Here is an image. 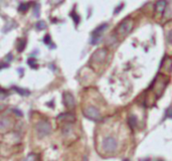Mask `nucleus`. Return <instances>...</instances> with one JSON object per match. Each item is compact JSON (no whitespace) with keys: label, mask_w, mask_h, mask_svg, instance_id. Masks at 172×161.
I'll use <instances>...</instances> for the list:
<instances>
[{"label":"nucleus","mask_w":172,"mask_h":161,"mask_svg":"<svg viewBox=\"0 0 172 161\" xmlns=\"http://www.w3.org/2000/svg\"><path fill=\"white\" fill-rule=\"evenodd\" d=\"M133 27H134V20L131 17H126L116 27V30H115L116 35H119L121 37H125V36H127L132 31Z\"/></svg>","instance_id":"1"},{"label":"nucleus","mask_w":172,"mask_h":161,"mask_svg":"<svg viewBox=\"0 0 172 161\" xmlns=\"http://www.w3.org/2000/svg\"><path fill=\"white\" fill-rule=\"evenodd\" d=\"M35 129L39 138H44L52 133V126L48 121H39L36 124Z\"/></svg>","instance_id":"2"},{"label":"nucleus","mask_w":172,"mask_h":161,"mask_svg":"<svg viewBox=\"0 0 172 161\" xmlns=\"http://www.w3.org/2000/svg\"><path fill=\"white\" fill-rule=\"evenodd\" d=\"M84 116H85L87 119L92 120V121L98 122L102 119L101 113H100L99 109H97L94 106H89L86 109H84Z\"/></svg>","instance_id":"3"},{"label":"nucleus","mask_w":172,"mask_h":161,"mask_svg":"<svg viewBox=\"0 0 172 161\" xmlns=\"http://www.w3.org/2000/svg\"><path fill=\"white\" fill-rule=\"evenodd\" d=\"M118 147L117 140L112 136H108L103 140V148L106 152H115Z\"/></svg>","instance_id":"4"},{"label":"nucleus","mask_w":172,"mask_h":161,"mask_svg":"<svg viewBox=\"0 0 172 161\" xmlns=\"http://www.w3.org/2000/svg\"><path fill=\"white\" fill-rule=\"evenodd\" d=\"M107 56H108V50L107 48H99V50H97L93 54V56H92V58H91V60H93L94 62L101 64V62H103L104 60H106Z\"/></svg>","instance_id":"5"},{"label":"nucleus","mask_w":172,"mask_h":161,"mask_svg":"<svg viewBox=\"0 0 172 161\" xmlns=\"http://www.w3.org/2000/svg\"><path fill=\"white\" fill-rule=\"evenodd\" d=\"M63 104L67 109H73L75 108V98L71 93H65L63 94Z\"/></svg>","instance_id":"6"},{"label":"nucleus","mask_w":172,"mask_h":161,"mask_svg":"<svg viewBox=\"0 0 172 161\" xmlns=\"http://www.w3.org/2000/svg\"><path fill=\"white\" fill-rule=\"evenodd\" d=\"M167 7V1L166 0H158L155 3V12L158 14H162L165 11Z\"/></svg>","instance_id":"7"},{"label":"nucleus","mask_w":172,"mask_h":161,"mask_svg":"<svg viewBox=\"0 0 172 161\" xmlns=\"http://www.w3.org/2000/svg\"><path fill=\"white\" fill-rule=\"evenodd\" d=\"M57 119L61 121H69V122H73L75 120V117L71 113H63L57 117Z\"/></svg>","instance_id":"8"},{"label":"nucleus","mask_w":172,"mask_h":161,"mask_svg":"<svg viewBox=\"0 0 172 161\" xmlns=\"http://www.w3.org/2000/svg\"><path fill=\"white\" fill-rule=\"evenodd\" d=\"M128 124L131 129H135L137 127V124H138V118H137V116L134 115V114H131L128 118Z\"/></svg>","instance_id":"9"},{"label":"nucleus","mask_w":172,"mask_h":161,"mask_svg":"<svg viewBox=\"0 0 172 161\" xmlns=\"http://www.w3.org/2000/svg\"><path fill=\"white\" fill-rule=\"evenodd\" d=\"M107 27H108V23L101 24V25H99L95 30H94L93 33H92V35H101L102 36L103 35V32L107 29Z\"/></svg>","instance_id":"10"},{"label":"nucleus","mask_w":172,"mask_h":161,"mask_svg":"<svg viewBox=\"0 0 172 161\" xmlns=\"http://www.w3.org/2000/svg\"><path fill=\"white\" fill-rule=\"evenodd\" d=\"M10 124V120L7 117H2L0 119V128L1 129H7Z\"/></svg>","instance_id":"11"},{"label":"nucleus","mask_w":172,"mask_h":161,"mask_svg":"<svg viewBox=\"0 0 172 161\" xmlns=\"http://www.w3.org/2000/svg\"><path fill=\"white\" fill-rule=\"evenodd\" d=\"M29 6H30V3H21L18 6V11H19L20 13H24V12H26L28 10Z\"/></svg>","instance_id":"12"},{"label":"nucleus","mask_w":172,"mask_h":161,"mask_svg":"<svg viewBox=\"0 0 172 161\" xmlns=\"http://www.w3.org/2000/svg\"><path fill=\"white\" fill-rule=\"evenodd\" d=\"M13 89H14V91H16L19 95H21V96H28L29 95V91H27V90L21 89V88H18V87H13Z\"/></svg>","instance_id":"13"},{"label":"nucleus","mask_w":172,"mask_h":161,"mask_svg":"<svg viewBox=\"0 0 172 161\" xmlns=\"http://www.w3.org/2000/svg\"><path fill=\"white\" fill-rule=\"evenodd\" d=\"M25 44H26V41L24 39H19L18 40V44H17V50L19 52H23L24 48H25Z\"/></svg>","instance_id":"14"},{"label":"nucleus","mask_w":172,"mask_h":161,"mask_svg":"<svg viewBox=\"0 0 172 161\" xmlns=\"http://www.w3.org/2000/svg\"><path fill=\"white\" fill-rule=\"evenodd\" d=\"M35 26L38 30H44L46 28V21H44V20H39V21L36 22Z\"/></svg>","instance_id":"15"},{"label":"nucleus","mask_w":172,"mask_h":161,"mask_svg":"<svg viewBox=\"0 0 172 161\" xmlns=\"http://www.w3.org/2000/svg\"><path fill=\"white\" fill-rule=\"evenodd\" d=\"M28 65H29V67H31L32 69H37V62H36V60L33 58H28Z\"/></svg>","instance_id":"16"},{"label":"nucleus","mask_w":172,"mask_h":161,"mask_svg":"<svg viewBox=\"0 0 172 161\" xmlns=\"http://www.w3.org/2000/svg\"><path fill=\"white\" fill-rule=\"evenodd\" d=\"M71 16L73 17V20L75 21V24H79V22H80V20H81V18H80V16L78 15V14L75 13V11L71 12Z\"/></svg>","instance_id":"17"},{"label":"nucleus","mask_w":172,"mask_h":161,"mask_svg":"<svg viewBox=\"0 0 172 161\" xmlns=\"http://www.w3.org/2000/svg\"><path fill=\"white\" fill-rule=\"evenodd\" d=\"M44 42L46 44V46H50V44H52V37H50V34H46V35L44 36Z\"/></svg>","instance_id":"18"},{"label":"nucleus","mask_w":172,"mask_h":161,"mask_svg":"<svg viewBox=\"0 0 172 161\" xmlns=\"http://www.w3.org/2000/svg\"><path fill=\"white\" fill-rule=\"evenodd\" d=\"M165 119L169 118V119H172V107H169L168 109L165 111V116H164Z\"/></svg>","instance_id":"19"},{"label":"nucleus","mask_w":172,"mask_h":161,"mask_svg":"<svg viewBox=\"0 0 172 161\" xmlns=\"http://www.w3.org/2000/svg\"><path fill=\"white\" fill-rule=\"evenodd\" d=\"M33 12H34V16H35V17H38V16H39V4H35Z\"/></svg>","instance_id":"20"},{"label":"nucleus","mask_w":172,"mask_h":161,"mask_svg":"<svg viewBox=\"0 0 172 161\" xmlns=\"http://www.w3.org/2000/svg\"><path fill=\"white\" fill-rule=\"evenodd\" d=\"M34 159H35V155L34 154H29L24 161H34Z\"/></svg>","instance_id":"21"},{"label":"nucleus","mask_w":172,"mask_h":161,"mask_svg":"<svg viewBox=\"0 0 172 161\" xmlns=\"http://www.w3.org/2000/svg\"><path fill=\"white\" fill-rule=\"evenodd\" d=\"M167 40H168L169 43L172 44V29L168 32V34H167Z\"/></svg>","instance_id":"22"},{"label":"nucleus","mask_w":172,"mask_h":161,"mask_svg":"<svg viewBox=\"0 0 172 161\" xmlns=\"http://www.w3.org/2000/svg\"><path fill=\"white\" fill-rule=\"evenodd\" d=\"M124 7V4H121L120 6H119V7H117L116 9H115V14H117V13H119V11H120L121 9H122V8Z\"/></svg>","instance_id":"23"},{"label":"nucleus","mask_w":172,"mask_h":161,"mask_svg":"<svg viewBox=\"0 0 172 161\" xmlns=\"http://www.w3.org/2000/svg\"><path fill=\"white\" fill-rule=\"evenodd\" d=\"M6 60H7V62H10V60H12V54H7V56H6Z\"/></svg>","instance_id":"24"},{"label":"nucleus","mask_w":172,"mask_h":161,"mask_svg":"<svg viewBox=\"0 0 172 161\" xmlns=\"http://www.w3.org/2000/svg\"><path fill=\"white\" fill-rule=\"evenodd\" d=\"M8 65H0V70H1L2 68H7Z\"/></svg>","instance_id":"25"},{"label":"nucleus","mask_w":172,"mask_h":161,"mask_svg":"<svg viewBox=\"0 0 172 161\" xmlns=\"http://www.w3.org/2000/svg\"><path fill=\"white\" fill-rule=\"evenodd\" d=\"M140 161H150V159H149V158H145V159H142Z\"/></svg>","instance_id":"26"},{"label":"nucleus","mask_w":172,"mask_h":161,"mask_svg":"<svg viewBox=\"0 0 172 161\" xmlns=\"http://www.w3.org/2000/svg\"><path fill=\"white\" fill-rule=\"evenodd\" d=\"M123 161H129L128 159H124V160H123Z\"/></svg>","instance_id":"27"},{"label":"nucleus","mask_w":172,"mask_h":161,"mask_svg":"<svg viewBox=\"0 0 172 161\" xmlns=\"http://www.w3.org/2000/svg\"><path fill=\"white\" fill-rule=\"evenodd\" d=\"M160 161H161V160H160Z\"/></svg>","instance_id":"28"}]
</instances>
